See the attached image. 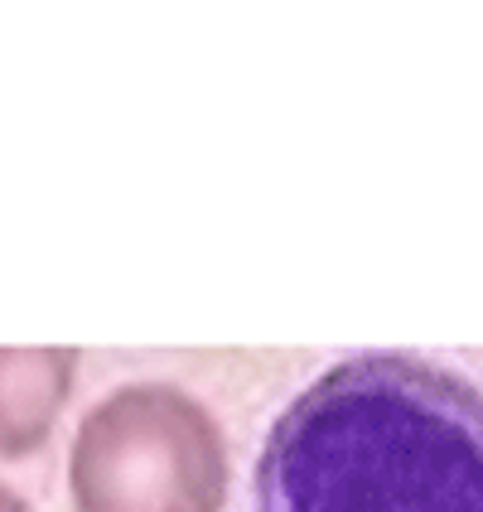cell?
I'll return each instance as SVG.
<instances>
[{
	"label": "cell",
	"instance_id": "1",
	"mask_svg": "<svg viewBox=\"0 0 483 512\" xmlns=\"http://www.w3.org/2000/svg\"><path fill=\"white\" fill-rule=\"evenodd\" d=\"M252 512H483V392L416 353L324 368L271 421Z\"/></svg>",
	"mask_w": 483,
	"mask_h": 512
},
{
	"label": "cell",
	"instance_id": "2",
	"mask_svg": "<svg viewBox=\"0 0 483 512\" xmlns=\"http://www.w3.org/2000/svg\"><path fill=\"white\" fill-rule=\"evenodd\" d=\"M68 493L78 512H223V426L170 382H126L73 435Z\"/></svg>",
	"mask_w": 483,
	"mask_h": 512
},
{
	"label": "cell",
	"instance_id": "3",
	"mask_svg": "<svg viewBox=\"0 0 483 512\" xmlns=\"http://www.w3.org/2000/svg\"><path fill=\"white\" fill-rule=\"evenodd\" d=\"M78 348H0V455H34L63 411Z\"/></svg>",
	"mask_w": 483,
	"mask_h": 512
},
{
	"label": "cell",
	"instance_id": "4",
	"mask_svg": "<svg viewBox=\"0 0 483 512\" xmlns=\"http://www.w3.org/2000/svg\"><path fill=\"white\" fill-rule=\"evenodd\" d=\"M0 512H29V503L15 493V488H5L0 484Z\"/></svg>",
	"mask_w": 483,
	"mask_h": 512
}]
</instances>
